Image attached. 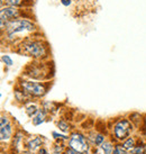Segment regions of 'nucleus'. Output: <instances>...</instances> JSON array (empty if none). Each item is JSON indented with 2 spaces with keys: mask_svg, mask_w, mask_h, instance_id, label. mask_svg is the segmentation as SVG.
Instances as JSON below:
<instances>
[{
  "mask_svg": "<svg viewBox=\"0 0 146 154\" xmlns=\"http://www.w3.org/2000/svg\"><path fill=\"white\" fill-rule=\"evenodd\" d=\"M7 33L10 37H13L17 33H23V32H33L35 29V26L33 23L26 19H17V20H11L6 25Z\"/></svg>",
  "mask_w": 146,
  "mask_h": 154,
  "instance_id": "f257e3e1",
  "label": "nucleus"
},
{
  "mask_svg": "<svg viewBox=\"0 0 146 154\" xmlns=\"http://www.w3.org/2000/svg\"><path fill=\"white\" fill-rule=\"evenodd\" d=\"M20 47L23 48L24 53L28 54L29 56H33L35 59L43 57L44 55H46V47L37 41H26L22 44Z\"/></svg>",
  "mask_w": 146,
  "mask_h": 154,
  "instance_id": "f03ea898",
  "label": "nucleus"
},
{
  "mask_svg": "<svg viewBox=\"0 0 146 154\" xmlns=\"http://www.w3.org/2000/svg\"><path fill=\"white\" fill-rule=\"evenodd\" d=\"M69 147L77 151L78 153L86 154L89 150V144L87 141V137L82 135L81 133H72L69 138Z\"/></svg>",
  "mask_w": 146,
  "mask_h": 154,
  "instance_id": "7ed1b4c3",
  "label": "nucleus"
},
{
  "mask_svg": "<svg viewBox=\"0 0 146 154\" xmlns=\"http://www.w3.org/2000/svg\"><path fill=\"white\" fill-rule=\"evenodd\" d=\"M130 132H132V124L127 119H120L119 122H117L114 127V136L119 141L127 140Z\"/></svg>",
  "mask_w": 146,
  "mask_h": 154,
  "instance_id": "20e7f679",
  "label": "nucleus"
},
{
  "mask_svg": "<svg viewBox=\"0 0 146 154\" xmlns=\"http://www.w3.org/2000/svg\"><path fill=\"white\" fill-rule=\"evenodd\" d=\"M20 87L24 91H26L30 96H35V97H42L45 92H46V88L43 83H38V82L33 81H22L20 82Z\"/></svg>",
  "mask_w": 146,
  "mask_h": 154,
  "instance_id": "39448f33",
  "label": "nucleus"
},
{
  "mask_svg": "<svg viewBox=\"0 0 146 154\" xmlns=\"http://www.w3.org/2000/svg\"><path fill=\"white\" fill-rule=\"evenodd\" d=\"M0 135H1V142H8L13 136V126L9 122L7 116H1L0 118Z\"/></svg>",
  "mask_w": 146,
  "mask_h": 154,
  "instance_id": "423d86ee",
  "label": "nucleus"
},
{
  "mask_svg": "<svg viewBox=\"0 0 146 154\" xmlns=\"http://www.w3.org/2000/svg\"><path fill=\"white\" fill-rule=\"evenodd\" d=\"M17 16H18V10L15 7H13V6L1 9V29H5V22L7 23L11 18H15L17 17Z\"/></svg>",
  "mask_w": 146,
  "mask_h": 154,
  "instance_id": "0eeeda50",
  "label": "nucleus"
},
{
  "mask_svg": "<svg viewBox=\"0 0 146 154\" xmlns=\"http://www.w3.org/2000/svg\"><path fill=\"white\" fill-rule=\"evenodd\" d=\"M42 145H43V140L41 137H34V138H32V140H29V141L27 142L26 147L28 149V151H29L30 153H33L36 150H38Z\"/></svg>",
  "mask_w": 146,
  "mask_h": 154,
  "instance_id": "6e6552de",
  "label": "nucleus"
},
{
  "mask_svg": "<svg viewBox=\"0 0 146 154\" xmlns=\"http://www.w3.org/2000/svg\"><path fill=\"white\" fill-rule=\"evenodd\" d=\"M45 118H46V111L44 109H39L37 111V114L33 117V124L35 126H38V125H41L42 123L45 122Z\"/></svg>",
  "mask_w": 146,
  "mask_h": 154,
  "instance_id": "1a4fd4ad",
  "label": "nucleus"
},
{
  "mask_svg": "<svg viewBox=\"0 0 146 154\" xmlns=\"http://www.w3.org/2000/svg\"><path fill=\"white\" fill-rule=\"evenodd\" d=\"M39 109L37 108V106L35 105V103H29L27 107H26V114L29 116V117H34L36 114H37V111Z\"/></svg>",
  "mask_w": 146,
  "mask_h": 154,
  "instance_id": "9d476101",
  "label": "nucleus"
},
{
  "mask_svg": "<svg viewBox=\"0 0 146 154\" xmlns=\"http://www.w3.org/2000/svg\"><path fill=\"white\" fill-rule=\"evenodd\" d=\"M101 149H102L105 154H112L115 147L111 144V142H103L102 144H101Z\"/></svg>",
  "mask_w": 146,
  "mask_h": 154,
  "instance_id": "9b49d317",
  "label": "nucleus"
},
{
  "mask_svg": "<svg viewBox=\"0 0 146 154\" xmlns=\"http://www.w3.org/2000/svg\"><path fill=\"white\" fill-rule=\"evenodd\" d=\"M123 146H124L126 150H133L134 147L136 146V144H135V138H133V137H128L127 140H125V142L123 143Z\"/></svg>",
  "mask_w": 146,
  "mask_h": 154,
  "instance_id": "f8f14e48",
  "label": "nucleus"
},
{
  "mask_svg": "<svg viewBox=\"0 0 146 154\" xmlns=\"http://www.w3.org/2000/svg\"><path fill=\"white\" fill-rule=\"evenodd\" d=\"M22 140H23V133L22 132H17L15 134V136H14V140H13V147L14 149H17L19 144L22 143Z\"/></svg>",
  "mask_w": 146,
  "mask_h": 154,
  "instance_id": "ddd939ff",
  "label": "nucleus"
},
{
  "mask_svg": "<svg viewBox=\"0 0 146 154\" xmlns=\"http://www.w3.org/2000/svg\"><path fill=\"white\" fill-rule=\"evenodd\" d=\"M57 127L61 129V131H63V132H69L70 129V125L64 122V120H60L59 123H57Z\"/></svg>",
  "mask_w": 146,
  "mask_h": 154,
  "instance_id": "4468645a",
  "label": "nucleus"
},
{
  "mask_svg": "<svg viewBox=\"0 0 146 154\" xmlns=\"http://www.w3.org/2000/svg\"><path fill=\"white\" fill-rule=\"evenodd\" d=\"M112 154H128L127 153V150L125 149L123 145H116L115 146V149H114V152H112Z\"/></svg>",
  "mask_w": 146,
  "mask_h": 154,
  "instance_id": "2eb2a0df",
  "label": "nucleus"
},
{
  "mask_svg": "<svg viewBox=\"0 0 146 154\" xmlns=\"http://www.w3.org/2000/svg\"><path fill=\"white\" fill-rule=\"evenodd\" d=\"M103 142H105V136H103L102 134H97V135H95V138H93L95 145H101Z\"/></svg>",
  "mask_w": 146,
  "mask_h": 154,
  "instance_id": "dca6fc26",
  "label": "nucleus"
},
{
  "mask_svg": "<svg viewBox=\"0 0 146 154\" xmlns=\"http://www.w3.org/2000/svg\"><path fill=\"white\" fill-rule=\"evenodd\" d=\"M1 61H2L5 64L7 65V66H11V65H13V60H11L8 55H2V56H1Z\"/></svg>",
  "mask_w": 146,
  "mask_h": 154,
  "instance_id": "f3484780",
  "label": "nucleus"
},
{
  "mask_svg": "<svg viewBox=\"0 0 146 154\" xmlns=\"http://www.w3.org/2000/svg\"><path fill=\"white\" fill-rule=\"evenodd\" d=\"M144 150H145V147L144 146H135L133 150H132V153L133 154H143L144 153Z\"/></svg>",
  "mask_w": 146,
  "mask_h": 154,
  "instance_id": "a211bd4d",
  "label": "nucleus"
},
{
  "mask_svg": "<svg viewBox=\"0 0 146 154\" xmlns=\"http://www.w3.org/2000/svg\"><path fill=\"white\" fill-rule=\"evenodd\" d=\"M6 2H7V4H9L10 6L15 7V6H18V5H20L22 0H6Z\"/></svg>",
  "mask_w": 146,
  "mask_h": 154,
  "instance_id": "6ab92c4d",
  "label": "nucleus"
},
{
  "mask_svg": "<svg viewBox=\"0 0 146 154\" xmlns=\"http://www.w3.org/2000/svg\"><path fill=\"white\" fill-rule=\"evenodd\" d=\"M53 136L55 137V138H60V140H68V137L66 136L61 135V134H59V133H56V132H53Z\"/></svg>",
  "mask_w": 146,
  "mask_h": 154,
  "instance_id": "aec40b11",
  "label": "nucleus"
},
{
  "mask_svg": "<svg viewBox=\"0 0 146 154\" xmlns=\"http://www.w3.org/2000/svg\"><path fill=\"white\" fill-rule=\"evenodd\" d=\"M65 154H80V153H78L77 151H74L73 149H71V147H69L68 150L65 151Z\"/></svg>",
  "mask_w": 146,
  "mask_h": 154,
  "instance_id": "412c9836",
  "label": "nucleus"
},
{
  "mask_svg": "<svg viewBox=\"0 0 146 154\" xmlns=\"http://www.w3.org/2000/svg\"><path fill=\"white\" fill-rule=\"evenodd\" d=\"M61 2H62V5H64V6H69L71 4V0H61Z\"/></svg>",
  "mask_w": 146,
  "mask_h": 154,
  "instance_id": "4be33fe9",
  "label": "nucleus"
}]
</instances>
